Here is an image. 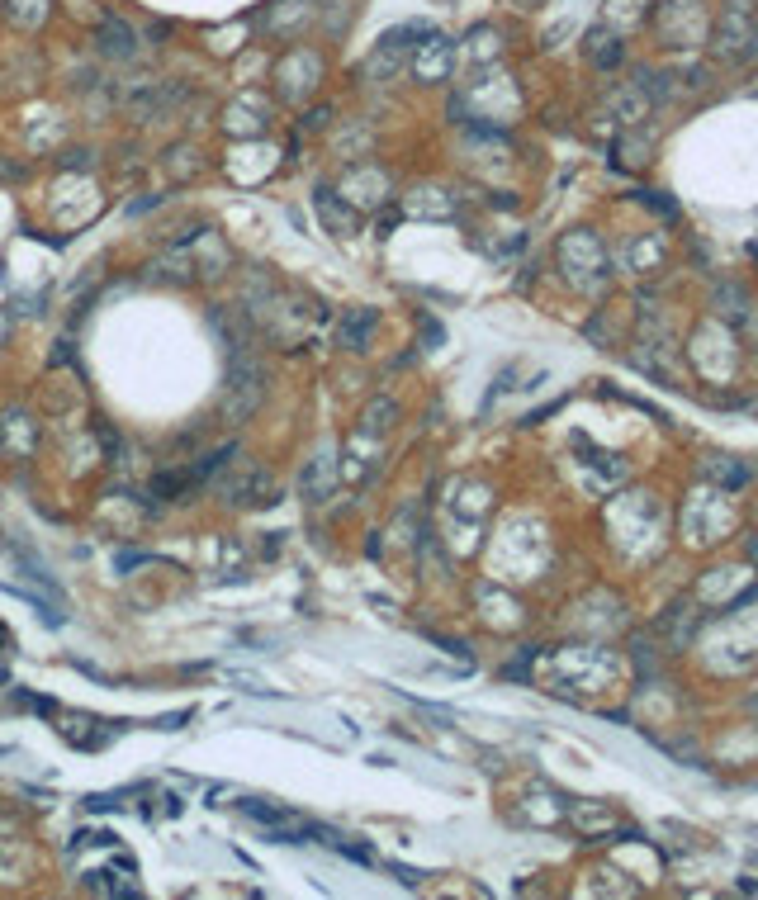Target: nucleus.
Listing matches in <instances>:
<instances>
[{
    "label": "nucleus",
    "mask_w": 758,
    "mask_h": 900,
    "mask_svg": "<svg viewBox=\"0 0 758 900\" xmlns=\"http://www.w3.org/2000/svg\"><path fill=\"white\" fill-rule=\"evenodd\" d=\"M711 53L721 62H754L758 57V19L754 0H725L716 29H711Z\"/></svg>",
    "instance_id": "nucleus-1"
},
{
    "label": "nucleus",
    "mask_w": 758,
    "mask_h": 900,
    "mask_svg": "<svg viewBox=\"0 0 758 900\" xmlns=\"http://www.w3.org/2000/svg\"><path fill=\"white\" fill-rule=\"evenodd\" d=\"M237 806H242V815H252L271 839H280V844H304V839L318 834L313 820H304V815H294V810H285V806H266V801H237Z\"/></svg>",
    "instance_id": "nucleus-2"
},
{
    "label": "nucleus",
    "mask_w": 758,
    "mask_h": 900,
    "mask_svg": "<svg viewBox=\"0 0 758 900\" xmlns=\"http://www.w3.org/2000/svg\"><path fill=\"white\" fill-rule=\"evenodd\" d=\"M451 57H455L451 38H446V34H427V38H422V48H417V62H413L417 81H446Z\"/></svg>",
    "instance_id": "nucleus-3"
},
{
    "label": "nucleus",
    "mask_w": 758,
    "mask_h": 900,
    "mask_svg": "<svg viewBox=\"0 0 758 900\" xmlns=\"http://www.w3.org/2000/svg\"><path fill=\"white\" fill-rule=\"evenodd\" d=\"M583 57L593 62L597 72H612V67L626 62V43H621L616 34H607V29H588V38H583Z\"/></svg>",
    "instance_id": "nucleus-4"
},
{
    "label": "nucleus",
    "mask_w": 758,
    "mask_h": 900,
    "mask_svg": "<svg viewBox=\"0 0 758 900\" xmlns=\"http://www.w3.org/2000/svg\"><path fill=\"white\" fill-rule=\"evenodd\" d=\"M370 327H375V313H370V308H356V313H351V318L342 323V342L361 351L365 337H370Z\"/></svg>",
    "instance_id": "nucleus-5"
},
{
    "label": "nucleus",
    "mask_w": 758,
    "mask_h": 900,
    "mask_svg": "<svg viewBox=\"0 0 758 900\" xmlns=\"http://www.w3.org/2000/svg\"><path fill=\"white\" fill-rule=\"evenodd\" d=\"M100 48H105L109 57H128V53H133V29H128V24H119V19H114V24H105Z\"/></svg>",
    "instance_id": "nucleus-6"
},
{
    "label": "nucleus",
    "mask_w": 758,
    "mask_h": 900,
    "mask_svg": "<svg viewBox=\"0 0 758 900\" xmlns=\"http://www.w3.org/2000/svg\"><path fill=\"white\" fill-rule=\"evenodd\" d=\"M318 209H323V218H332L337 223V233H356V214H342L337 204H332V190H318Z\"/></svg>",
    "instance_id": "nucleus-7"
},
{
    "label": "nucleus",
    "mask_w": 758,
    "mask_h": 900,
    "mask_svg": "<svg viewBox=\"0 0 758 900\" xmlns=\"http://www.w3.org/2000/svg\"><path fill=\"white\" fill-rule=\"evenodd\" d=\"M394 417H398V408L379 398V403H370V413H365L361 422H365V432H384V427H394Z\"/></svg>",
    "instance_id": "nucleus-8"
},
{
    "label": "nucleus",
    "mask_w": 758,
    "mask_h": 900,
    "mask_svg": "<svg viewBox=\"0 0 758 900\" xmlns=\"http://www.w3.org/2000/svg\"><path fill=\"white\" fill-rule=\"evenodd\" d=\"M702 469H711V474L725 479V484H749V469L744 465H721V460H711V465H702Z\"/></svg>",
    "instance_id": "nucleus-9"
},
{
    "label": "nucleus",
    "mask_w": 758,
    "mask_h": 900,
    "mask_svg": "<svg viewBox=\"0 0 758 900\" xmlns=\"http://www.w3.org/2000/svg\"><path fill=\"white\" fill-rule=\"evenodd\" d=\"M389 872H394L398 882H408V886H417V882H422V872H413V867H398V863H389Z\"/></svg>",
    "instance_id": "nucleus-10"
},
{
    "label": "nucleus",
    "mask_w": 758,
    "mask_h": 900,
    "mask_svg": "<svg viewBox=\"0 0 758 900\" xmlns=\"http://www.w3.org/2000/svg\"><path fill=\"white\" fill-rule=\"evenodd\" d=\"M517 5H522V10H541L545 0H517Z\"/></svg>",
    "instance_id": "nucleus-11"
},
{
    "label": "nucleus",
    "mask_w": 758,
    "mask_h": 900,
    "mask_svg": "<svg viewBox=\"0 0 758 900\" xmlns=\"http://www.w3.org/2000/svg\"><path fill=\"white\" fill-rule=\"evenodd\" d=\"M740 891H749V896H758V882H744V877H740Z\"/></svg>",
    "instance_id": "nucleus-12"
}]
</instances>
